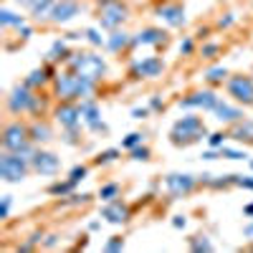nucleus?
<instances>
[{
	"label": "nucleus",
	"mask_w": 253,
	"mask_h": 253,
	"mask_svg": "<svg viewBox=\"0 0 253 253\" xmlns=\"http://www.w3.org/2000/svg\"><path fill=\"white\" fill-rule=\"evenodd\" d=\"M53 89L56 96L63 101H74V99H91V94L96 91V79L84 76L76 71H58L53 76Z\"/></svg>",
	"instance_id": "nucleus-1"
},
{
	"label": "nucleus",
	"mask_w": 253,
	"mask_h": 253,
	"mask_svg": "<svg viewBox=\"0 0 253 253\" xmlns=\"http://www.w3.org/2000/svg\"><path fill=\"white\" fill-rule=\"evenodd\" d=\"M66 66L76 74H84V76H91V79H101L107 76V61L101 56L91 53V51H76V53H69L66 58Z\"/></svg>",
	"instance_id": "nucleus-2"
},
{
	"label": "nucleus",
	"mask_w": 253,
	"mask_h": 253,
	"mask_svg": "<svg viewBox=\"0 0 253 253\" xmlns=\"http://www.w3.org/2000/svg\"><path fill=\"white\" fill-rule=\"evenodd\" d=\"M8 109L13 114H41L43 112V101H41V96L33 94V89L28 86V84H18V86H13V91L8 94Z\"/></svg>",
	"instance_id": "nucleus-3"
},
{
	"label": "nucleus",
	"mask_w": 253,
	"mask_h": 253,
	"mask_svg": "<svg viewBox=\"0 0 253 253\" xmlns=\"http://www.w3.org/2000/svg\"><path fill=\"white\" fill-rule=\"evenodd\" d=\"M205 134H208V129H205L200 117H182L172 124L170 142L172 144H190V142H200Z\"/></svg>",
	"instance_id": "nucleus-4"
},
{
	"label": "nucleus",
	"mask_w": 253,
	"mask_h": 253,
	"mask_svg": "<svg viewBox=\"0 0 253 253\" xmlns=\"http://www.w3.org/2000/svg\"><path fill=\"white\" fill-rule=\"evenodd\" d=\"M129 18V8L122 0H99L96 3V20L104 31H117Z\"/></svg>",
	"instance_id": "nucleus-5"
},
{
	"label": "nucleus",
	"mask_w": 253,
	"mask_h": 253,
	"mask_svg": "<svg viewBox=\"0 0 253 253\" xmlns=\"http://www.w3.org/2000/svg\"><path fill=\"white\" fill-rule=\"evenodd\" d=\"M28 170H31V162L28 160H23V157L15 155V152H5L3 150V155H0V180L18 185V182L26 180Z\"/></svg>",
	"instance_id": "nucleus-6"
},
{
	"label": "nucleus",
	"mask_w": 253,
	"mask_h": 253,
	"mask_svg": "<svg viewBox=\"0 0 253 253\" xmlns=\"http://www.w3.org/2000/svg\"><path fill=\"white\" fill-rule=\"evenodd\" d=\"M31 144H36V142L31 139V129H28L26 124L10 122L5 129H3V150H5V152L20 155V152H26Z\"/></svg>",
	"instance_id": "nucleus-7"
},
{
	"label": "nucleus",
	"mask_w": 253,
	"mask_h": 253,
	"mask_svg": "<svg viewBox=\"0 0 253 253\" xmlns=\"http://www.w3.org/2000/svg\"><path fill=\"white\" fill-rule=\"evenodd\" d=\"M198 182H200V177H195V175L172 172V175L165 177V190H167V193H170L172 198H185L187 193H193Z\"/></svg>",
	"instance_id": "nucleus-8"
},
{
	"label": "nucleus",
	"mask_w": 253,
	"mask_h": 253,
	"mask_svg": "<svg viewBox=\"0 0 253 253\" xmlns=\"http://www.w3.org/2000/svg\"><path fill=\"white\" fill-rule=\"evenodd\" d=\"M228 94L243 107L253 104V79L251 76H230L228 79Z\"/></svg>",
	"instance_id": "nucleus-9"
},
{
	"label": "nucleus",
	"mask_w": 253,
	"mask_h": 253,
	"mask_svg": "<svg viewBox=\"0 0 253 253\" xmlns=\"http://www.w3.org/2000/svg\"><path fill=\"white\" fill-rule=\"evenodd\" d=\"M218 101H220V96L215 91L203 89V91H193L190 96L180 99V109H205V112H213Z\"/></svg>",
	"instance_id": "nucleus-10"
},
{
	"label": "nucleus",
	"mask_w": 253,
	"mask_h": 253,
	"mask_svg": "<svg viewBox=\"0 0 253 253\" xmlns=\"http://www.w3.org/2000/svg\"><path fill=\"white\" fill-rule=\"evenodd\" d=\"M81 10H84V5L79 3V0H56L48 20H51V23H56V26H66L69 20H74Z\"/></svg>",
	"instance_id": "nucleus-11"
},
{
	"label": "nucleus",
	"mask_w": 253,
	"mask_h": 253,
	"mask_svg": "<svg viewBox=\"0 0 253 253\" xmlns=\"http://www.w3.org/2000/svg\"><path fill=\"white\" fill-rule=\"evenodd\" d=\"M53 117H56V122L63 126V129H74V132H79V126L84 124L79 104H71V101H63L61 107H56Z\"/></svg>",
	"instance_id": "nucleus-12"
},
{
	"label": "nucleus",
	"mask_w": 253,
	"mask_h": 253,
	"mask_svg": "<svg viewBox=\"0 0 253 253\" xmlns=\"http://www.w3.org/2000/svg\"><path fill=\"white\" fill-rule=\"evenodd\" d=\"M165 71V61L157 56H147L132 63V76L134 79H157Z\"/></svg>",
	"instance_id": "nucleus-13"
},
{
	"label": "nucleus",
	"mask_w": 253,
	"mask_h": 253,
	"mask_svg": "<svg viewBox=\"0 0 253 253\" xmlns=\"http://www.w3.org/2000/svg\"><path fill=\"white\" fill-rule=\"evenodd\" d=\"M157 18L162 20L165 26H170V28H182L187 23V15H185V8L177 5V3H162L157 5Z\"/></svg>",
	"instance_id": "nucleus-14"
},
{
	"label": "nucleus",
	"mask_w": 253,
	"mask_h": 253,
	"mask_svg": "<svg viewBox=\"0 0 253 253\" xmlns=\"http://www.w3.org/2000/svg\"><path fill=\"white\" fill-rule=\"evenodd\" d=\"M31 170H36L38 175H56V172L61 170V160H58L53 152L36 150L33 162H31Z\"/></svg>",
	"instance_id": "nucleus-15"
},
{
	"label": "nucleus",
	"mask_w": 253,
	"mask_h": 253,
	"mask_svg": "<svg viewBox=\"0 0 253 253\" xmlns=\"http://www.w3.org/2000/svg\"><path fill=\"white\" fill-rule=\"evenodd\" d=\"M101 218L107 223L122 225V223L129 220V208H126L122 200H109V203H104V208H101Z\"/></svg>",
	"instance_id": "nucleus-16"
},
{
	"label": "nucleus",
	"mask_w": 253,
	"mask_h": 253,
	"mask_svg": "<svg viewBox=\"0 0 253 253\" xmlns=\"http://www.w3.org/2000/svg\"><path fill=\"white\" fill-rule=\"evenodd\" d=\"M167 43V33L162 28H144L137 36H132V46H160Z\"/></svg>",
	"instance_id": "nucleus-17"
},
{
	"label": "nucleus",
	"mask_w": 253,
	"mask_h": 253,
	"mask_svg": "<svg viewBox=\"0 0 253 253\" xmlns=\"http://www.w3.org/2000/svg\"><path fill=\"white\" fill-rule=\"evenodd\" d=\"M213 114H215V119H218V122H228V124H236V122L246 119V117H243V109L230 107V104H228V101H223V99L215 104Z\"/></svg>",
	"instance_id": "nucleus-18"
},
{
	"label": "nucleus",
	"mask_w": 253,
	"mask_h": 253,
	"mask_svg": "<svg viewBox=\"0 0 253 253\" xmlns=\"http://www.w3.org/2000/svg\"><path fill=\"white\" fill-rule=\"evenodd\" d=\"M79 109H81V119H84V124H86V126L101 122V109H99V104L94 99H81Z\"/></svg>",
	"instance_id": "nucleus-19"
},
{
	"label": "nucleus",
	"mask_w": 253,
	"mask_h": 253,
	"mask_svg": "<svg viewBox=\"0 0 253 253\" xmlns=\"http://www.w3.org/2000/svg\"><path fill=\"white\" fill-rule=\"evenodd\" d=\"M126 46H132V36L126 33V31H112L109 36H107V48L112 51V53H119V51H124Z\"/></svg>",
	"instance_id": "nucleus-20"
},
{
	"label": "nucleus",
	"mask_w": 253,
	"mask_h": 253,
	"mask_svg": "<svg viewBox=\"0 0 253 253\" xmlns=\"http://www.w3.org/2000/svg\"><path fill=\"white\" fill-rule=\"evenodd\" d=\"M28 129H31V139H33L36 144H46V142L53 139V129H51L46 122H38V119H36Z\"/></svg>",
	"instance_id": "nucleus-21"
},
{
	"label": "nucleus",
	"mask_w": 253,
	"mask_h": 253,
	"mask_svg": "<svg viewBox=\"0 0 253 253\" xmlns=\"http://www.w3.org/2000/svg\"><path fill=\"white\" fill-rule=\"evenodd\" d=\"M230 137L236 142H253V122L251 119H241L233 124V129H230Z\"/></svg>",
	"instance_id": "nucleus-22"
},
{
	"label": "nucleus",
	"mask_w": 253,
	"mask_h": 253,
	"mask_svg": "<svg viewBox=\"0 0 253 253\" xmlns=\"http://www.w3.org/2000/svg\"><path fill=\"white\" fill-rule=\"evenodd\" d=\"M0 26L3 28H20V26H26V15L13 13L10 8H0Z\"/></svg>",
	"instance_id": "nucleus-23"
},
{
	"label": "nucleus",
	"mask_w": 253,
	"mask_h": 253,
	"mask_svg": "<svg viewBox=\"0 0 253 253\" xmlns=\"http://www.w3.org/2000/svg\"><path fill=\"white\" fill-rule=\"evenodd\" d=\"M46 58H48V61H66V58H69V41H66V38L53 41L51 48H48V53H46Z\"/></svg>",
	"instance_id": "nucleus-24"
},
{
	"label": "nucleus",
	"mask_w": 253,
	"mask_h": 253,
	"mask_svg": "<svg viewBox=\"0 0 253 253\" xmlns=\"http://www.w3.org/2000/svg\"><path fill=\"white\" fill-rule=\"evenodd\" d=\"M56 74H53V69H33L31 74H28V79H26V84L31 89H38V86H43V84L48 81V79H53Z\"/></svg>",
	"instance_id": "nucleus-25"
},
{
	"label": "nucleus",
	"mask_w": 253,
	"mask_h": 253,
	"mask_svg": "<svg viewBox=\"0 0 253 253\" xmlns=\"http://www.w3.org/2000/svg\"><path fill=\"white\" fill-rule=\"evenodd\" d=\"M74 187H76V182H71V180H66V182H53V185L48 187V193L56 195V198H66V195L74 193Z\"/></svg>",
	"instance_id": "nucleus-26"
},
{
	"label": "nucleus",
	"mask_w": 253,
	"mask_h": 253,
	"mask_svg": "<svg viewBox=\"0 0 253 253\" xmlns=\"http://www.w3.org/2000/svg\"><path fill=\"white\" fill-rule=\"evenodd\" d=\"M187 243H190V248H193L195 253H200V251H205V253L215 251V246H213V243L208 241V236H195V238H190Z\"/></svg>",
	"instance_id": "nucleus-27"
},
{
	"label": "nucleus",
	"mask_w": 253,
	"mask_h": 253,
	"mask_svg": "<svg viewBox=\"0 0 253 253\" xmlns=\"http://www.w3.org/2000/svg\"><path fill=\"white\" fill-rule=\"evenodd\" d=\"M117 195H119V185H117V182H107V185H101V187H99V198H101V203L117 200Z\"/></svg>",
	"instance_id": "nucleus-28"
},
{
	"label": "nucleus",
	"mask_w": 253,
	"mask_h": 253,
	"mask_svg": "<svg viewBox=\"0 0 253 253\" xmlns=\"http://www.w3.org/2000/svg\"><path fill=\"white\" fill-rule=\"evenodd\" d=\"M225 76H228L225 66H213V69L205 71V81H210V84H223Z\"/></svg>",
	"instance_id": "nucleus-29"
},
{
	"label": "nucleus",
	"mask_w": 253,
	"mask_h": 253,
	"mask_svg": "<svg viewBox=\"0 0 253 253\" xmlns=\"http://www.w3.org/2000/svg\"><path fill=\"white\" fill-rule=\"evenodd\" d=\"M84 33H86V41H89V43L91 46H96V48H101V46H107V38H104L96 28H86V31H84Z\"/></svg>",
	"instance_id": "nucleus-30"
},
{
	"label": "nucleus",
	"mask_w": 253,
	"mask_h": 253,
	"mask_svg": "<svg viewBox=\"0 0 253 253\" xmlns=\"http://www.w3.org/2000/svg\"><path fill=\"white\" fill-rule=\"evenodd\" d=\"M142 137H144V134H139V132L126 134V137L122 139V150H134V147H139V144H142Z\"/></svg>",
	"instance_id": "nucleus-31"
},
{
	"label": "nucleus",
	"mask_w": 253,
	"mask_h": 253,
	"mask_svg": "<svg viewBox=\"0 0 253 253\" xmlns=\"http://www.w3.org/2000/svg\"><path fill=\"white\" fill-rule=\"evenodd\" d=\"M220 157H225V160H248V155L243 152V150H233V147H220Z\"/></svg>",
	"instance_id": "nucleus-32"
},
{
	"label": "nucleus",
	"mask_w": 253,
	"mask_h": 253,
	"mask_svg": "<svg viewBox=\"0 0 253 253\" xmlns=\"http://www.w3.org/2000/svg\"><path fill=\"white\" fill-rule=\"evenodd\" d=\"M119 152H122V150H117V147H112V150H104V152L96 157V162H99V165H109V162H114V160L119 157Z\"/></svg>",
	"instance_id": "nucleus-33"
},
{
	"label": "nucleus",
	"mask_w": 253,
	"mask_h": 253,
	"mask_svg": "<svg viewBox=\"0 0 253 253\" xmlns=\"http://www.w3.org/2000/svg\"><path fill=\"white\" fill-rule=\"evenodd\" d=\"M86 175H89V170H86V167H84V165H76V167H74V170L69 172V180L79 185L81 180H86Z\"/></svg>",
	"instance_id": "nucleus-34"
},
{
	"label": "nucleus",
	"mask_w": 253,
	"mask_h": 253,
	"mask_svg": "<svg viewBox=\"0 0 253 253\" xmlns=\"http://www.w3.org/2000/svg\"><path fill=\"white\" fill-rule=\"evenodd\" d=\"M104 251H109V253L124 251V238H122V236H112V238L107 241V246H104Z\"/></svg>",
	"instance_id": "nucleus-35"
},
{
	"label": "nucleus",
	"mask_w": 253,
	"mask_h": 253,
	"mask_svg": "<svg viewBox=\"0 0 253 253\" xmlns=\"http://www.w3.org/2000/svg\"><path fill=\"white\" fill-rule=\"evenodd\" d=\"M132 152V160L134 162H147V160H150V150H147V147H134V150H129Z\"/></svg>",
	"instance_id": "nucleus-36"
},
{
	"label": "nucleus",
	"mask_w": 253,
	"mask_h": 253,
	"mask_svg": "<svg viewBox=\"0 0 253 253\" xmlns=\"http://www.w3.org/2000/svg\"><path fill=\"white\" fill-rule=\"evenodd\" d=\"M225 137H228V134H223V132H213V134H208V144L213 147V150H220L223 142H225Z\"/></svg>",
	"instance_id": "nucleus-37"
},
{
	"label": "nucleus",
	"mask_w": 253,
	"mask_h": 253,
	"mask_svg": "<svg viewBox=\"0 0 253 253\" xmlns=\"http://www.w3.org/2000/svg\"><path fill=\"white\" fill-rule=\"evenodd\" d=\"M233 185L246 187V190H253V175H233Z\"/></svg>",
	"instance_id": "nucleus-38"
},
{
	"label": "nucleus",
	"mask_w": 253,
	"mask_h": 253,
	"mask_svg": "<svg viewBox=\"0 0 253 253\" xmlns=\"http://www.w3.org/2000/svg\"><path fill=\"white\" fill-rule=\"evenodd\" d=\"M10 203H13V195H3V203H0V220H5L10 215Z\"/></svg>",
	"instance_id": "nucleus-39"
},
{
	"label": "nucleus",
	"mask_w": 253,
	"mask_h": 253,
	"mask_svg": "<svg viewBox=\"0 0 253 253\" xmlns=\"http://www.w3.org/2000/svg\"><path fill=\"white\" fill-rule=\"evenodd\" d=\"M193 48H195V41L193 38H185L182 43H180V53L182 56H190V53H193Z\"/></svg>",
	"instance_id": "nucleus-40"
},
{
	"label": "nucleus",
	"mask_w": 253,
	"mask_h": 253,
	"mask_svg": "<svg viewBox=\"0 0 253 253\" xmlns=\"http://www.w3.org/2000/svg\"><path fill=\"white\" fill-rule=\"evenodd\" d=\"M218 51H220L218 43H205V46H203V58H213Z\"/></svg>",
	"instance_id": "nucleus-41"
},
{
	"label": "nucleus",
	"mask_w": 253,
	"mask_h": 253,
	"mask_svg": "<svg viewBox=\"0 0 253 253\" xmlns=\"http://www.w3.org/2000/svg\"><path fill=\"white\" fill-rule=\"evenodd\" d=\"M150 107H137V109H132V119H147L150 117Z\"/></svg>",
	"instance_id": "nucleus-42"
},
{
	"label": "nucleus",
	"mask_w": 253,
	"mask_h": 253,
	"mask_svg": "<svg viewBox=\"0 0 253 253\" xmlns=\"http://www.w3.org/2000/svg\"><path fill=\"white\" fill-rule=\"evenodd\" d=\"M233 23H236V15H230V13H228L225 18H220V20H218V28H230Z\"/></svg>",
	"instance_id": "nucleus-43"
},
{
	"label": "nucleus",
	"mask_w": 253,
	"mask_h": 253,
	"mask_svg": "<svg viewBox=\"0 0 253 253\" xmlns=\"http://www.w3.org/2000/svg\"><path fill=\"white\" fill-rule=\"evenodd\" d=\"M41 246H43V248H56V246H58V236H56V233L46 236V238H43V243H41Z\"/></svg>",
	"instance_id": "nucleus-44"
},
{
	"label": "nucleus",
	"mask_w": 253,
	"mask_h": 253,
	"mask_svg": "<svg viewBox=\"0 0 253 253\" xmlns=\"http://www.w3.org/2000/svg\"><path fill=\"white\" fill-rule=\"evenodd\" d=\"M162 107H165V104H162L160 96H152V99H150V109H152V112H162Z\"/></svg>",
	"instance_id": "nucleus-45"
},
{
	"label": "nucleus",
	"mask_w": 253,
	"mask_h": 253,
	"mask_svg": "<svg viewBox=\"0 0 253 253\" xmlns=\"http://www.w3.org/2000/svg\"><path fill=\"white\" fill-rule=\"evenodd\" d=\"M185 225H187V218H185V215H175V218H172V228L182 230Z\"/></svg>",
	"instance_id": "nucleus-46"
},
{
	"label": "nucleus",
	"mask_w": 253,
	"mask_h": 253,
	"mask_svg": "<svg viewBox=\"0 0 253 253\" xmlns=\"http://www.w3.org/2000/svg\"><path fill=\"white\" fill-rule=\"evenodd\" d=\"M218 157H220V150H213V147L203 152V160H218Z\"/></svg>",
	"instance_id": "nucleus-47"
},
{
	"label": "nucleus",
	"mask_w": 253,
	"mask_h": 253,
	"mask_svg": "<svg viewBox=\"0 0 253 253\" xmlns=\"http://www.w3.org/2000/svg\"><path fill=\"white\" fill-rule=\"evenodd\" d=\"M18 33H20V38H23V41H28V38L33 36V28H31V26H20Z\"/></svg>",
	"instance_id": "nucleus-48"
},
{
	"label": "nucleus",
	"mask_w": 253,
	"mask_h": 253,
	"mask_svg": "<svg viewBox=\"0 0 253 253\" xmlns=\"http://www.w3.org/2000/svg\"><path fill=\"white\" fill-rule=\"evenodd\" d=\"M86 200H89V195H71V200H69V203H71V205H76V203H86Z\"/></svg>",
	"instance_id": "nucleus-49"
},
{
	"label": "nucleus",
	"mask_w": 253,
	"mask_h": 253,
	"mask_svg": "<svg viewBox=\"0 0 253 253\" xmlns=\"http://www.w3.org/2000/svg\"><path fill=\"white\" fill-rule=\"evenodd\" d=\"M243 236L253 241V223H248V225H243Z\"/></svg>",
	"instance_id": "nucleus-50"
},
{
	"label": "nucleus",
	"mask_w": 253,
	"mask_h": 253,
	"mask_svg": "<svg viewBox=\"0 0 253 253\" xmlns=\"http://www.w3.org/2000/svg\"><path fill=\"white\" fill-rule=\"evenodd\" d=\"M86 38V33H66V41H81Z\"/></svg>",
	"instance_id": "nucleus-51"
},
{
	"label": "nucleus",
	"mask_w": 253,
	"mask_h": 253,
	"mask_svg": "<svg viewBox=\"0 0 253 253\" xmlns=\"http://www.w3.org/2000/svg\"><path fill=\"white\" fill-rule=\"evenodd\" d=\"M243 215H246V218H253V203H248V205L243 208Z\"/></svg>",
	"instance_id": "nucleus-52"
},
{
	"label": "nucleus",
	"mask_w": 253,
	"mask_h": 253,
	"mask_svg": "<svg viewBox=\"0 0 253 253\" xmlns=\"http://www.w3.org/2000/svg\"><path fill=\"white\" fill-rule=\"evenodd\" d=\"M99 228H101L99 220H91V223H89V230H99Z\"/></svg>",
	"instance_id": "nucleus-53"
},
{
	"label": "nucleus",
	"mask_w": 253,
	"mask_h": 253,
	"mask_svg": "<svg viewBox=\"0 0 253 253\" xmlns=\"http://www.w3.org/2000/svg\"><path fill=\"white\" fill-rule=\"evenodd\" d=\"M248 165H251V170H253V160H248Z\"/></svg>",
	"instance_id": "nucleus-54"
},
{
	"label": "nucleus",
	"mask_w": 253,
	"mask_h": 253,
	"mask_svg": "<svg viewBox=\"0 0 253 253\" xmlns=\"http://www.w3.org/2000/svg\"><path fill=\"white\" fill-rule=\"evenodd\" d=\"M251 248H253V246H251Z\"/></svg>",
	"instance_id": "nucleus-55"
}]
</instances>
